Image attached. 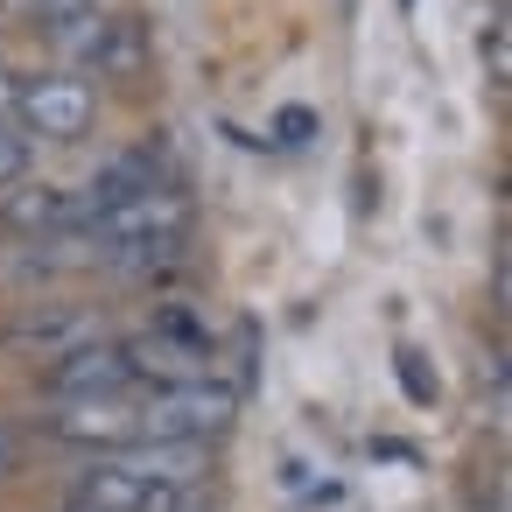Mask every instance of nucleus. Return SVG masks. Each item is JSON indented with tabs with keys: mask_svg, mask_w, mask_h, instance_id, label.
Returning a JSON list of instances; mask_svg holds the SVG:
<instances>
[{
	"mask_svg": "<svg viewBox=\"0 0 512 512\" xmlns=\"http://www.w3.org/2000/svg\"><path fill=\"white\" fill-rule=\"evenodd\" d=\"M57 512H85V505H57Z\"/></svg>",
	"mask_w": 512,
	"mask_h": 512,
	"instance_id": "15",
	"label": "nucleus"
},
{
	"mask_svg": "<svg viewBox=\"0 0 512 512\" xmlns=\"http://www.w3.org/2000/svg\"><path fill=\"white\" fill-rule=\"evenodd\" d=\"M36 428L78 456H120L127 442H141V414H134V393L120 400H50L36 414Z\"/></svg>",
	"mask_w": 512,
	"mask_h": 512,
	"instance_id": "4",
	"label": "nucleus"
},
{
	"mask_svg": "<svg viewBox=\"0 0 512 512\" xmlns=\"http://www.w3.org/2000/svg\"><path fill=\"white\" fill-rule=\"evenodd\" d=\"M50 43L71 57L64 71H78V78H120V71H134L141 57H148V36H141V22H127V15H85V22H64V29H50Z\"/></svg>",
	"mask_w": 512,
	"mask_h": 512,
	"instance_id": "5",
	"label": "nucleus"
},
{
	"mask_svg": "<svg viewBox=\"0 0 512 512\" xmlns=\"http://www.w3.org/2000/svg\"><path fill=\"white\" fill-rule=\"evenodd\" d=\"M29 148H36V141H29V134H22L15 120H0V190L29 176Z\"/></svg>",
	"mask_w": 512,
	"mask_h": 512,
	"instance_id": "10",
	"label": "nucleus"
},
{
	"mask_svg": "<svg viewBox=\"0 0 512 512\" xmlns=\"http://www.w3.org/2000/svg\"><path fill=\"white\" fill-rule=\"evenodd\" d=\"M99 8H106V0H99Z\"/></svg>",
	"mask_w": 512,
	"mask_h": 512,
	"instance_id": "16",
	"label": "nucleus"
},
{
	"mask_svg": "<svg viewBox=\"0 0 512 512\" xmlns=\"http://www.w3.org/2000/svg\"><path fill=\"white\" fill-rule=\"evenodd\" d=\"M120 456H127L141 477L176 484V491H204L211 470H218V449H204V442H127Z\"/></svg>",
	"mask_w": 512,
	"mask_h": 512,
	"instance_id": "8",
	"label": "nucleus"
},
{
	"mask_svg": "<svg viewBox=\"0 0 512 512\" xmlns=\"http://www.w3.org/2000/svg\"><path fill=\"white\" fill-rule=\"evenodd\" d=\"M22 456H29V435H22L15 421H0V484L22 477Z\"/></svg>",
	"mask_w": 512,
	"mask_h": 512,
	"instance_id": "11",
	"label": "nucleus"
},
{
	"mask_svg": "<svg viewBox=\"0 0 512 512\" xmlns=\"http://www.w3.org/2000/svg\"><path fill=\"white\" fill-rule=\"evenodd\" d=\"M36 386H43L50 400H120V393H134L127 344H120V337H85V344L57 351Z\"/></svg>",
	"mask_w": 512,
	"mask_h": 512,
	"instance_id": "6",
	"label": "nucleus"
},
{
	"mask_svg": "<svg viewBox=\"0 0 512 512\" xmlns=\"http://www.w3.org/2000/svg\"><path fill=\"white\" fill-rule=\"evenodd\" d=\"M0 225H8L15 239H57L78 225V204L64 183H15L8 204H0Z\"/></svg>",
	"mask_w": 512,
	"mask_h": 512,
	"instance_id": "7",
	"label": "nucleus"
},
{
	"mask_svg": "<svg viewBox=\"0 0 512 512\" xmlns=\"http://www.w3.org/2000/svg\"><path fill=\"white\" fill-rule=\"evenodd\" d=\"M239 407H246V393H239L232 379H218V372L183 379V386L134 393L141 442H204V449H218V442L239 428Z\"/></svg>",
	"mask_w": 512,
	"mask_h": 512,
	"instance_id": "1",
	"label": "nucleus"
},
{
	"mask_svg": "<svg viewBox=\"0 0 512 512\" xmlns=\"http://www.w3.org/2000/svg\"><path fill=\"white\" fill-rule=\"evenodd\" d=\"M99 120V85L78 78V71H36L22 78V99H15V127L29 141H85Z\"/></svg>",
	"mask_w": 512,
	"mask_h": 512,
	"instance_id": "2",
	"label": "nucleus"
},
{
	"mask_svg": "<svg viewBox=\"0 0 512 512\" xmlns=\"http://www.w3.org/2000/svg\"><path fill=\"white\" fill-rule=\"evenodd\" d=\"M15 99H22V78L0 64V120H15Z\"/></svg>",
	"mask_w": 512,
	"mask_h": 512,
	"instance_id": "14",
	"label": "nucleus"
},
{
	"mask_svg": "<svg viewBox=\"0 0 512 512\" xmlns=\"http://www.w3.org/2000/svg\"><path fill=\"white\" fill-rule=\"evenodd\" d=\"M85 337H106V330H99V316H85V309L22 316V323L8 330V344H22V351H36V358H57V351H71V344H85Z\"/></svg>",
	"mask_w": 512,
	"mask_h": 512,
	"instance_id": "9",
	"label": "nucleus"
},
{
	"mask_svg": "<svg viewBox=\"0 0 512 512\" xmlns=\"http://www.w3.org/2000/svg\"><path fill=\"white\" fill-rule=\"evenodd\" d=\"M71 505H85V512H197L204 491L155 484L127 456H85L78 477H71Z\"/></svg>",
	"mask_w": 512,
	"mask_h": 512,
	"instance_id": "3",
	"label": "nucleus"
},
{
	"mask_svg": "<svg viewBox=\"0 0 512 512\" xmlns=\"http://www.w3.org/2000/svg\"><path fill=\"white\" fill-rule=\"evenodd\" d=\"M400 386H407V400H435V372H421L414 351H400Z\"/></svg>",
	"mask_w": 512,
	"mask_h": 512,
	"instance_id": "12",
	"label": "nucleus"
},
{
	"mask_svg": "<svg viewBox=\"0 0 512 512\" xmlns=\"http://www.w3.org/2000/svg\"><path fill=\"white\" fill-rule=\"evenodd\" d=\"M274 127H281V141H309V127H316V113H302V106H288V113H281Z\"/></svg>",
	"mask_w": 512,
	"mask_h": 512,
	"instance_id": "13",
	"label": "nucleus"
}]
</instances>
